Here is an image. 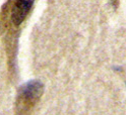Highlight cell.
<instances>
[{"mask_svg":"<svg viewBox=\"0 0 126 115\" xmlns=\"http://www.w3.org/2000/svg\"><path fill=\"white\" fill-rule=\"evenodd\" d=\"M43 93V85L39 81L25 84L18 92L16 99V115H30Z\"/></svg>","mask_w":126,"mask_h":115,"instance_id":"6da1fadb","label":"cell"},{"mask_svg":"<svg viewBox=\"0 0 126 115\" xmlns=\"http://www.w3.org/2000/svg\"><path fill=\"white\" fill-rule=\"evenodd\" d=\"M34 0H16L11 11V20L15 25H19L25 20L33 5Z\"/></svg>","mask_w":126,"mask_h":115,"instance_id":"7a4b0ae2","label":"cell"}]
</instances>
